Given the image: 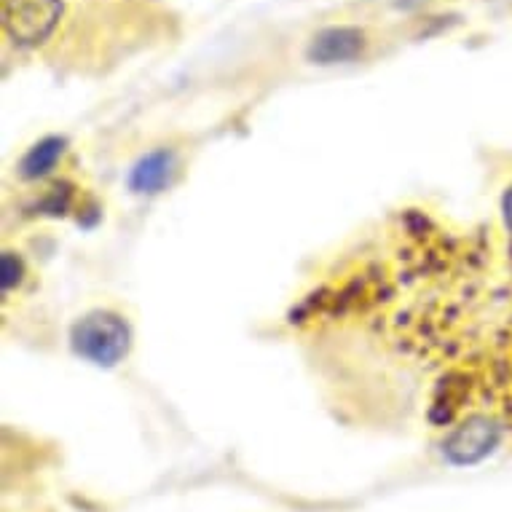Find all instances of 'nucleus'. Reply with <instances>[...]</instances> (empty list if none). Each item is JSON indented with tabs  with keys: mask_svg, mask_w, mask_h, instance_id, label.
Listing matches in <instances>:
<instances>
[{
	"mask_svg": "<svg viewBox=\"0 0 512 512\" xmlns=\"http://www.w3.org/2000/svg\"><path fill=\"white\" fill-rule=\"evenodd\" d=\"M70 344H73V352L86 362L100 365V368H113L129 354L132 330L113 311H92L73 325Z\"/></svg>",
	"mask_w": 512,
	"mask_h": 512,
	"instance_id": "obj_1",
	"label": "nucleus"
},
{
	"mask_svg": "<svg viewBox=\"0 0 512 512\" xmlns=\"http://www.w3.org/2000/svg\"><path fill=\"white\" fill-rule=\"evenodd\" d=\"M0 274H3V293H9L11 287L22 282L25 266L19 261L14 252H3V261H0Z\"/></svg>",
	"mask_w": 512,
	"mask_h": 512,
	"instance_id": "obj_7",
	"label": "nucleus"
},
{
	"mask_svg": "<svg viewBox=\"0 0 512 512\" xmlns=\"http://www.w3.org/2000/svg\"><path fill=\"white\" fill-rule=\"evenodd\" d=\"M502 440L499 421L488 416H470L462 427H456L445 440V459L456 467H470L483 462Z\"/></svg>",
	"mask_w": 512,
	"mask_h": 512,
	"instance_id": "obj_3",
	"label": "nucleus"
},
{
	"mask_svg": "<svg viewBox=\"0 0 512 512\" xmlns=\"http://www.w3.org/2000/svg\"><path fill=\"white\" fill-rule=\"evenodd\" d=\"M175 172V159L167 151H153L137 161V167L129 175V188L135 194H159L164 185H169V177Z\"/></svg>",
	"mask_w": 512,
	"mask_h": 512,
	"instance_id": "obj_5",
	"label": "nucleus"
},
{
	"mask_svg": "<svg viewBox=\"0 0 512 512\" xmlns=\"http://www.w3.org/2000/svg\"><path fill=\"white\" fill-rule=\"evenodd\" d=\"M504 220H507V231L512 236V191H507V196H504Z\"/></svg>",
	"mask_w": 512,
	"mask_h": 512,
	"instance_id": "obj_8",
	"label": "nucleus"
},
{
	"mask_svg": "<svg viewBox=\"0 0 512 512\" xmlns=\"http://www.w3.org/2000/svg\"><path fill=\"white\" fill-rule=\"evenodd\" d=\"M62 0H3V27L17 46H41L59 25Z\"/></svg>",
	"mask_w": 512,
	"mask_h": 512,
	"instance_id": "obj_2",
	"label": "nucleus"
},
{
	"mask_svg": "<svg viewBox=\"0 0 512 512\" xmlns=\"http://www.w3.org/2000/svg\"><path fill=\"white\" fill-rule=\"evenodd\" d=\"M62 151H65V143H62L59 137H46V140H41V143L33 145V148L27 151V156L22 159V164H19V172H22V177H27V180L49 175L51 169L57 167Z\"/></svg>",
	"mask_w": 512,
	"mask_h": 512,
	"instance_id": "obj_6",
	"label": "nucleus"
},
{
	"mask_svg": "<svg viewBox=\"0 0 512 512\" xmlns=\"http://www.w3.org/2000/svg\"><path fill=\"white\" fill-rule=\"evenodd\" d=\"M365 51V33L360 27H328L311 41L309 59L317 65L352 62Z\"/></svg>",
	"mask_w": 512,
	"mask_h": 512,
	"instance_id": "obj_4",
	"label": "nucleus"
}]
</instances>
